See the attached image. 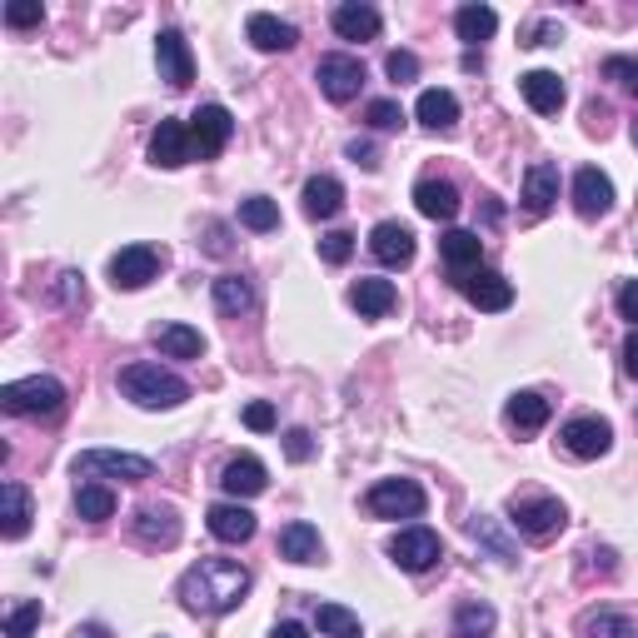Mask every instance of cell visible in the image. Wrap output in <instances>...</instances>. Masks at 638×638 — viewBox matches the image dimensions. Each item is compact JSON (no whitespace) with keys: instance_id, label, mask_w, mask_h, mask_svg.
Instances as JSON below:
<instances>
[{"instance_id":"cell-27","label":"cell","mask_w":638,"mask_h":638,"mask_svg":"<svg viewBox=\"0 0 638 638\" xmlns=\"http://www.w3.org/2000/svg\"><path fill=\"white\" fill-rule=\"evenodd\" d=\"M345 210V184L335 175H314L304 180V215L310 220H335Z\"/></svg>"},{"instance_id":"cell-12","label":"cell","mask_w":638,"mask_h":638,"mask_svg":"<svg viewBox=\"0 0 638 638\" xmlns=\"http://www.w3.org/2000/svg\"><path fill=\"white\" fill-rule=\"evenodd\" d=\"M414 230L400 225V220H379L374 230H369V255H374L379 265H390V270H404V265L414 260Z\"/></svg>"},{"instance_id":"cell-50","label":"cell","mask_w":638,"mask_h":638,"mask_svg":"<svg viewBox=\"0 0 638 638\" xmlns=\"http://www.w3.org/2000/svg\"><path fill=\"white\" fill-rule=\"evenodd\" d=\"M519 45H559V25H553V21H534L529 31H524Z\"/></svg>"},{"instance_id":"cell-8","label":"cell","mask_w":638,"mask_h":638,"mask_svg":"<svg viewBox=\"0 0 638 638\" xmlns=\"http://www.w3.org/2000/svg\"><path fill=\"white\" fill-rule=\"evenodd\" d=\"M160 265H165V255L155 245H125L110 260V280H115V290H145L160 275Z\"/></svg>"},{"instance_id":"cell-34","label":"cell","mask_w":638,"mask_h":638,"mask_svg":"<svg viewBox=\"0 0 638 638\" xmlns=\"http://www.w3.org/2000/svg\"><path fill=\"white\" fill-rule=\"evenodd\" d=\"M508 424H514V429H544V424H549V414H553V404L544 400V394H534V390H524V394H514V400H508Z\"/></svg>"},{"instance_id":"cell-45","label":"cell","mask_w":638,"mask_h":638,"mask_svg":"<svg viewBox=\"0 0 638 638\" xmlns=\"http://www.w3.org/2000/svg\"><path fill=\"white\" fill-rule=\"evenodd\" d=\"M384 70H390V80L410 86V80H419V55H414V51H390V55H384Z\"/></svg>"},{"instance_id":"cell-40","label":"cell","mask_w":638,"mask_h":638,"mask_svg":"<svg viewBox=\"0 0 638 638\" xmlns=\"http://www.w3.org/2000/svg\"><path fill=\"white\" fill-rule=\"evenodd\" d=\"M494 628V608L489 604H464L455 614V638H489Z\"/></svg>"},{"instance_id":"cell-22","label":"cell","mask_w":638,"mask_h":638,"mask_svg":"<svg viewBox=\"0 0 638 638\" xmlns=\"http://www.w3.org/2000/svg\"><path fill=\"white\" fill-rule=\"evenodd\" d=\"M414 210H419L424 220L449 225V220L459 215V190L449 180H419V184H414Z\"/></svg>"},{"instance_id":"cell-1","label":"cell","mask_w":638,"mask_h":638,"mask_svg":"<svg viewBox=\"0 0 638 638\" xmlns=\"http://www.w3.org/2000/svg\"><path fill=\"white\" fill-rule=\"evenodd\" d=\"M249 594V569L235 559H200L195 569H184L180 579V604L190 608V614H230V608H239Z\"/></svg>"},{"instance_id":"cell-11","label":"cell","mask_w":638,"mask_h":638,"mask_svg":"<svg viewBox=\"0 0 638 638\" xmlns=\"http://www.w3.org/2000/svg\"><path fill=\"white\" fill-rule=\"evenodd\" d=\"M563 449H569L573 459H604L608 449H614V424L598 419V414H584V419H569L563 424Z\"/></svg>"},{"instance_id":"cell-51","label":"cell","mask_w":638,"mask_h":638,"mask_svg":"<svg viewBox=\"0 0 638 638\" xmlns=\"http://www.w3.org/2000/svg\"><path fill=\"white\" fill-rule=\"evenodd\" d=\"M349 160H355L359 170H379V150L369 141H349Z\"/></svg>"},{"instance_id":"cell-6","label":"cell","mask_w":638,"mask_h":638,"mask_svg":"<svg viewBox=\"0 0 638 638\" xmlns=\"http://www.w3.org/2000/svg\"><path fill=\"white\" fill-rule=\"evenodd\" d=\"M76 474H105V479L141 484V479L155 474V464L145 455H125V449H86V455H76Z\"/></svg>"},{"instance_id":"cell-18","label":"cell","mask_w":638,"mask_h":638,"mask_svg":"<svg viewBox=\"0 0 638 638\" xmlns=\"http://www.w3.org/2000/svg\"><path fill=\"white\" fill-rule=\"evenodd\" d=\"M210 534H215L220 544H249L255 539V514H249L239 499H225V504H210L205 514Z\"/></svg>"},{"instance_id":"cell-29","label":"cell","mask_w":638,"mask_h":638,"mask_svg":"<svg viewBox=\"0 0 638 638\" xmlns=\"http://www.w3.org/2000/svg\"><path fill=\"white\" fill-rule=\"evenodd\" d=\"M335 35L339 41H374L379 35V11L365 0H345L335 11Z\"/></svg>"},{"instance_id":"cell-10","label":"cell","mask_w":638,"mask_h":638,"mask_svg":"<svg viewBox=\"0 0 638 638\" xmlns=\"http://www.w3.org/2000/svg\"><path fill=\"white\" fill-rule=\"evenodd\" d=\"M230 135H235V115H230L225 105H200L195 115H190V141H195L200 160H215L230 145Z\"/></svg>"},{"instance_id":"cell-32","label":"cell","mask_w":638,"mask_h":638,"mask_svg":"<svg viewBox=\"0 0 638 638\" xmlns=\"http://www.w3.org/2000/svg\"><path fill=\"white\" fill-rule=\"evenodd\" d=\"M455 31H459V41H464V45H484V41H494V31H499L494 5H459Z\"/></svg>"},{"instance_id":"cell-35","label":"cell","mask_w":638,"mask_h":638,"mask_svg":"<svg viewBox=\"0 0 638 638\" xmlns=\"http://www.w3.org/2000/svg\"><path fill=\"white\" fill-rule=\"evenodd\" d=\"M469 534H474V544H484V549H489V559H499V563H514V559H519V549L508 544V534L499 529V519H484V514H474V519H469Z\"/></svg>"},{"instance_id":"cell-24","label":"cell","mask_w":638,"mask_h":638,"mask_svg":"<svg viewBox=\"0 0 638 638\" xmlns=\"http://www.w3.org/2000/svg\"><path fill=\"white\" fill-rule=\"evenodd\" d=\"M479 249H484V239L474 235V230H444L439 235V255H444V265H449V275H469V270H479Z\"/></svg>"},{"instance_id":"cell-26","label":"cell","mask_w":638,"mask_h":638,"mask_svg":"<svg viewBox=\"0 0 638 638\" xmlns=\"http://www.w3.org/2000/svg\"><path fill=\"white\" fill-rule=\"evenodd\" d=\"M280 559H290V563H320V559H325V539H320V529H314V524H304V519L284 524V529H280Z\"/></svg>"},{"instance_id":"cell-39","label":"cell","mask_w":638,"mask_h":638,"mask_svg":"<svg viewBox=\"0 0 638 638\" xmlns=\"http://www.w3.org/2000/svg\"><path fill=\"white\" fill-rule=\"evenodd\" d=\"M239 225L255 230V235H270V230H280V205L265 195H249L239 200Z\"/></svg>"},{"instance_id":"cell-3","label":"cell","mask_w":638,"mask_h":638,"mask_svg":"<svg viewBox=\"0 0 638 638\" xmlns=\"http://www.w3.org/2000/svg\"><path fill=\"white\" fill-rule=\"evenodd\" d=\"M0 410L15 414V419H55L66 410V384L51 374H31V379H15L0 390Z\"/></svg>"},{"instance_id":"cell-46","label":"cell","mask_w":638,"mask_h":638,"mask_svg":"<svg viewBox=\"0 0 638 638\" xmlns=\"http://www.w3.org/2000/svg\"><path fill=\"white\" fill-rule=\"evenodd\" d=\"M45 11H41V0H11L5 5V25H15V31H25V25H41Z\"/></svg>"},{"instance_id":"cell-28","label":"cell","mask_w":638,"mask_h":638,"mask_svg":"<svg viewBox=\"0 0 638 638\" xmlns=\"http://www.w3.org/2000/svg\"><path fill=\"white\" fill-rule=\"evenodd\" d=\"M519 90L539 115H559L563 110V80L553 76V70H529V76H519Z\"/></svg>"},{"instance_id":"cell-41","label":"cell","mask_w":638,"mask_h":638,"mask_svg":"<svg viewBox=\"0 0 638 638\" xmlns=\"http://www.w3.org/2000/svg\"><path fill=\"white\" fill-rule=\"evenodd\" d=\"M41 598H25V604H15L11 614H5V638H31L35 628H41Z\"/></svg>"},{"instance_id":"cell-55","label":"cell","mask_w":638,"mask_h":638,"mask_svg":"<svg viewBox=\"0 0 638 638\" xmlns=\"http://www.w3.org/2000/svg\"><path fill=\"white\" fill-rule=\"evenodd\" d=\"M634 145H638V120H634Z\"/></svg>"},{"instance_id":"cell-38","label":"cell","mask_w":638,"mask_h":638,"mask_svg":"<svg viewBox=\"0 0 638 638\" xmlns=\"http://www.w3.org/2000/svg\"><path fill=\"white\" fill-rule=\"evenodd\" d=\"M314 624H320V634H329V638H365L359 618L349 614L345 604H320L314 608Z\"/></svg>"},{"instance_id":"cell-36","label":"cell","mask_w":638,"mask_h":638,"mask_svg":"<svg viewBox=\"0 0 638 638\" xmlns=\"http://www.w3.org/2000/svg\"><path fill=\"white\" fill-rule=\"evenodd\" d=\"M76 508H80V519L105 524L110 514H115V489H110V484H80L76 489Z\"/></svg>"},{"instance_id":"cell-37","label":"cell","mask_w":638,"mask_h":638,"mask_svg":"<svg viewBox=\"0 0 638 638\" xmlns=\"http://www.w3.org/2000/svg\"><path fill=\"white\" fill-rule=\"evenodd\" d=\"M249 304H255L249 280H239V275H220V280H215V310L220 314H245Z\"/></svg>"},{"instance_id":"cell-52","label":"cell","mask_w":638,"mask_h":638,"mask_svg":"<svg viewBox=\"0 0 638 638\" xmlns=\"http://www.w3.org/2000/svg\"><path fill=\"white\" fill-rule=\"evenodd\" d=\"M618 314H624V320H634V325H638V280H628L624 290H618Z\"/></svg>"},{"instance_id":"cell-19","label":"cell","mask_w":638,"mask_h":638,"mask_svg":"<svg viewBox=\"0 0 638 638\" xmlns=\"http://www.w3.org/2000/svg\"><path fill=\"white\" fill-rule=\"evenodd\" d=\"M220 489H225L230 499H255L270 489V474H265V464L255 455H239L220 469Z\"/></svg>"},{"instance_id":"cell-21","label":"cell","mask_w":638,"mask_h":638,"mask_svg":"<svg viewBox=\"0 0 638 638\" xmlns=\"http://www.w3.org/2000/svg\"><path fill=\"white\" fill-rule=\"evenodd\" d=\"M245 35H249V45H255V51H265V55L294 51V41H300V31H294L290 21H280V15H270V11H255V15H249Z\"/></svg>"},{"instance_id":"cell-31","label":"cell","mask_w":638,"mask_h":638,"mask_svg":"<svg viewBox=\"0 0 638 638\" xmlns=\"http://www.w3.org/2000/svg\"><path fill=\"white\" fill-rule=\"evenodd\" d=\"M579 638H638V624L618 608H589L579 618Z\"/></svg>"},{"instance_id":"cell-33","label":"cell","mask_w":638,"mask_h":638,"mask_svg":"<svg viewBox=\"0 0 638 638\" xmlns=\"http://www.w3.org/2000/svg\"><path fill=\"white\" fill-rule=\"evenodd\" d=\"M155 345H160L170 359H200L205 355V335L190 329V325H160L155 329Z\"/></svg>"},{"instance_id":"cell-53","label":"cell","mask_w":638,"mask_h":638,"mask_svg":"<svg viewBox=\"0 0 638 638\" xmlns=\"http://www.w3.org/2000/svg\"><path fill=\"white\" fill-rule=\"evenodd\" d=\"M624 374H628V379H638V329L624 339Z\"/></svg>"},{"instance_id":"cell-44","label":"cell","mask_w":638,"mask_h":638,"mask_svg":"<svg viewBox=\"0 0 638 638\" xmlns=\"http://www.w3.org/2000/svg\"><path fill=\"white\" fill-rule=\"evenodd\" d=\"M365 120L374 125V131H400V125H404V110L394 105V100H369Z\"/></svg>"},{"instance_id":"cell-42","label":"cell","mask_w":638,"mask_h":638,"mask_svg":"<svg viewBox=\"0 0 638 638\" xmlns=\"http://www.w3.org/2000/svg\"><path fill=\"white\" fill-rule=\"evenodd\" d=\"M349 255H355V235H349V230H329V235H320V260L325 265H345Z\"/></svg>"},{"instance_id":"cell-9","label":"cell","mask_w":638,"mask_h":638,"mask_svg":"<svg viewBox=\"0 0 638 638\" xmlns=\"http://www.w3.org/2000/svg\"><path fill=\"white\" fill-rule=\"evenodd\" d=\"M314 80L325 90L335 105H349L365 86V66H359L355 55H320V66H314Z\"/></svg>"},{"instance_id":"cell-23","label":"cell","mask_w":638,"mask_h":638,"mask_svg":"<svg viewBox=\"0 0 638 638\" xmlns=\"http://www.w3.org/2000/svg\"><path fill=\"white\" fill-rule=\"evenodd\" d=\"M31 489L25 484H0V534L5 539H25V529H31Z\"/></svg>"},{"instance_id":"cell-54","label":"cell","mask_w":638,"mask_h":638,"mask_svg":"<svg viewBox=\"0 0 638 638\" xmlns=\"http://www.w3.org/2000/svg\"><path fill=\"white\" fill-rule=\"evenodd\" d=\"M270 638H310V628L294 624V618H284V624H275V634H270Z\"/></svg>"},{"instance_id":"cell-43","label":"cell","mask_w":638,"mask_h":638,"mask_svg":"<svg viewBox=\"0 0 638 638\" xmlns=\"http://www.w3.org/2000/svg\"><path fill=\"white\" fill-rule=\"evenodd\" d=\"M604 80H618L628 96H638V60H634V55H608V60H604Z\"/></svg>"},{"instance_id":"cell-49","label":"cell","mask_w":638,"mask_h":638,"mask_svg":"<svg viewBox=\"0 0 638 638\" xmlns=\"http://www.w3.org/2000/svg\"><path fill=\"white\" fill-rule=\"evenodd\" d=\"M284 455H290L294 464H304V459L314 455V439H310V429H290V434H284Z\"/></svg>"},{"instance_id":"cell-7","label":"cell","mask_w":638,"mask_h":638,"mask_svg":"<svg viewBox=\"0 0 638 638\" xmlns=\"http://www.w3.org/2000/svg\"><path fill=\"white\" fill-rule=\"evenodd\" d=\"M390 559L400 563L404 573H429L434 563L444 559V544L434 529H424V524H414V529H400L390 539Z\"/></svg>"},{"instance_id":"cell-47","label":"cell","mask_w":638,"mask_h":638,"mask_svg":"<svg viewBox=\"0 0 638 638\" xmlns=\"http://www.w3.org/2000/svg\"><path fill=\"white\" fill-rule=\"evenodd\" d=\"M55 294H60V304L80 310V304H86V280H80L76 270H66V275H60V280H55Z\"/></svg>"},{"instance_id":"cell-17","label":"cell","mask_w":638,"mask_h":638,"mask_svg":"<svg viewBox=\"0 0 638 638\" xmlns=\"http://www.w3.org/2000/svg\"><path fill=\"white\" fill-rule=\"evenodd\" d=\"M190 155H195L190 131H184L180 120H160V125H155V135H150V165H160V170H180Z\"/></svg>"},{"instance_id":"cell-25","label":"cell","mask_w":638,"mask_h":638,"mask_svg":"<svg viewBox=\"0 0 638 638\" xmlns=\"http://www.w3.org/2000/svg\"><path fill=\"white\" fill-rule=\"evenodd\" d=\"M394 300H400V294H394V284L390 280H374V275H359V280L349 284V304H355L365 320H384V314L394 310Z\"/></svg>"},{"instance_id":"cell-48","label":"cell","mask_w":638,"mask_h":638,"mask_svg":"<svg viewBox=\"0 0 638 638\" xmlns=\"http://www.w3.org/2000/svg\"><path fill=\"white\" fill-rule=\"evenodd\" d=\"M245 424H249L255 434H270V429H275V404H265V400L245 404Z\"/></svg>"},{"instance_id":"cell-4","label":"cell","mask_w":638,"mask_h":638,"mask_svg":"<svg viewBox=\"0 0 638 638\" xmlns=\"http://www.w3.org/2000/svg\"><path fill=\"white\" fill-rule=\"evenodd\" d=\"M424 504H429V499H424V489L414 484V479H379L365 494V508L374 519H419Z\"/></svg>"},{"instance_id":"cell-16","label":"cell","mask_w":638,"mask_h":638,"mask_svg":"<svg viewBox=\"0 0 638 638\" xmlns=\"http://www.w3.org/2000/svg\"><path fill=\"white\" fill-rule=\"evenodd\" d=\"M559 200V165L553 160H534L529 175H524V215L529 220H544Z\"/></svg>"},{"instance_id":"cell-15","label":"cell","mask_w":638,"mask_h":638,"mask_svg":"<svg viewBox=\"0 0 638 638\" xmlns=\"http://www.w3.org/2000/svg\"><path fill=\"white\" fill-rule=\"evenodd\" d=\"M573 210L584 220H598L614 210V180H608L604 170H594V165H584V170L573 175Z\"/></svg>"},{"instance_id":"cell-13","label":"cell","mask_w":638,"mask_h":638,"mask_svg":"<svg viewBox=\"0 0 638 638\" xmlns=\"http://www.w3.org/2000/svg\"><path fill=\"white\" fill-rule=\"evenodd\" d=\"M455 284H459V294H464L474 310H508V304H514V284H508L499 270H484V265L469 270V275H459Z\"/></svg>"},{"instance_id":"cell-5","label":"cell","mask_w":638,"mask_h":638,"mask_svg":"<svg viewBox=\"0 0 638 638\" xmlns=\"http://www.w3.org/2000/svg\"><path fill=\"white\" fill-rule=\"evenodd\" d=\"M508 524L524 534V539H534V544H544V539H553V534L569 524V508L559 504V499H514V508H508Z\"/></svg>"},{"instance_id":"cell-14","label":"cell","mask_w":638,"mask_h":638,"mask_svg":"<svg viewBox=\"0 0 638 638\" xmlns=\"http://www.w3.org/2000/svg\"><path fill=\"white\" fill-rule=\"evenodd\" d=\"M155 60H160V80L170 90H184L190 80H195V55H190V45H184L180 31H160V41H155Z\"/></svg>"},{"instance_id":"cell-20","label":"cell","mask_w":638,"mask_h":638,"mask_svg":"<svg viewBox=\"0 0 638 638\" xmlns=\"http://www.w3.org/2000/svg\"><path fill=\"white\" fill-rule=\"evenodd\" d=\"M135 539L150 544V549H175V544H180V514H175L170 504L141 508V519H135Z\"/></svg>"},{"instance_id":"cell-2","label":"cell","mask_w":638,"mask_h":638,"mask_svg":"<svg viewBox=\"0 0 638 638\" xmlns=\"http://www.w3.org/2000/svg\"><path fill=\"white\" fill-rule=\"evenodd\" d=\"M120 394L135 400L141 410H180L190 400V384L160 365H125L120 369Z\"/></svg>"},{"instance_id":"cell-30","label":"cell","mask_w":638,"mask_h":638,"mask_svg":"<svg viewBox=\"0 0 638 638\" xmlns=\"http://www.w3.org/2000/svg\"><path fill=\"white\" fill-rule=\"evenodd\" d=\"M414 115H419L424 131H455L459 125V100L449 96V90H424L419 105H414Z\"/></svg>"}]
</instances>
